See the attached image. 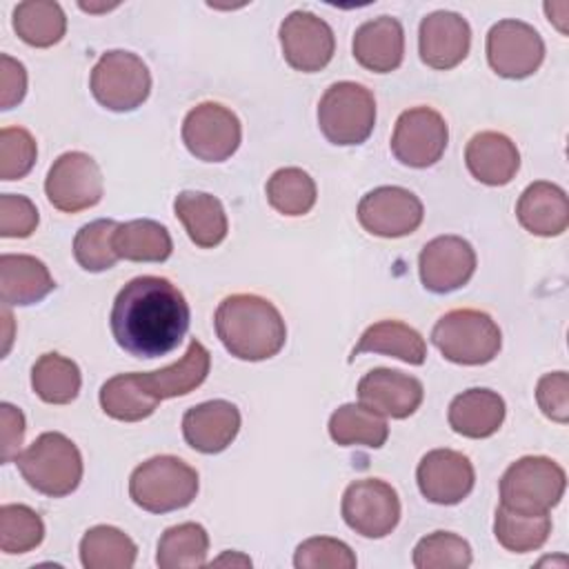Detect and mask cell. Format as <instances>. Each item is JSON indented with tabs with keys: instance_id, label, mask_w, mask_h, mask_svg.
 <instances>
[{
	"instance_id": "19",
	"label": "cell",
	"mask_w": 569,
	"mask_h": 569,
	"mask_svg": "<svg viewBox=\"0 0 569 569\" xmlns=\"http://www.w3.org/2000/svg\"><path fill=\"white\" fill-rule=\"evenodd\" d=\"M358 400L385 418H409L425 398L422 382L398 369L378 367L358 382Z\"/></svg>"
},
{
	"instance_id": "27",
	"label": "cell",
	"mask_w": 569,
	"mask_h": 569,
	"mask_svg": "<svg viewBox=\"0 0 569 569\" xmlns=\"http://www.w3.org/2000/svg\"><path fill=\"white\" fill-rule=\"evenodd\" d=\"M209 369H211V353L200 340L193 338L178 362L164 369L140 373V378L158 400H167V398L187 396L193 389H198L207 380Z\"/></svg>"
},
{
	"instance_id": "23",
	"label": "cell",
	"mask_w": 569,
	"mask_h": 569,
	"mask_svg": "<svg viewBox=\"0 0 569 569\" xmlns=\"http://www.w3.org/2000/svg\"><path fill=\"white\" fill-rule=\"evenodd\" d=\"M516 216L522 229L540 238H553L569 227V200L562 187L538 180L531 182L518 198Z\"/></svg>"
},
{
	"instance_id": "17",
	"label": "cell",
	"mask_w": 569,
	"mask_h": 569,
	"mask_svg": "<svg viewBox=\"0 0 569 569\" xmlns=\"http://www.w3.org/2000/svg\"><path fill=\"white\" fill-rule=\"evenodd\" d=\"M420 493L433 505L462 502L476 482L471 460L456 449H431L416 469Z\"/></svg>"
},
{
	"instance_id": "47",
	"label": "cell",
	"mask_w": 569,
	"mask_h": 569,
	"mask_svg": "<svg viewBox=\"0 0 569 569\" xmlns=\"http://www.w3.org/2000/svg\"><path fill=\"white\" fill-rule=\"evenodd\" d=\"M224 562H231V565H242V567H251V560L247 558V556H242V553H224V556H220L218 560H213L211 565H224Z\"/></svg>"
},
{
	"instance_id": "1",
	"label": "cell",
	"mask_w": 569,
	"mask_h": 569,
	"mask_svg": "<svg viewBox=\"0 0 569 569\" xmlns=\"http://www.w3.org/2000/svg\"><path fill=\"white\" fill-rule=\"evenodd\" d=\"M191 311L182 291L167 278L138 276L116 296L109 325L120 349L136 358L171 353L189 329Z\"/></svg>"
},
{
	"instance_id": "39",
	"label": "cell",
	"mask_w": 569,
	"mask_h": 569,
	"mask_svg": "<svg viewBox=\"0 0 569 569\" xmlns=\"http://www.w3.org/2000/svg\"><path fill=\"white\" fill-rule=\"evenodd\" d=\"M413 567L418 569H465L471 565L469 542L451 531H433L413 547Z\"/></svg>"
},
{
	"instance_id": "12",
	"label": "cell",
	"mask_w": 569,
	"mask_h": 569,
	"mask_svg": "<svg viewBox=\"0 0 569 569\" xmlns=\"http://www.w3.org/2000/svg\"><path fill=\"white\" fill-rule=\"evenodd\" d=\"M449 142V127L445 118L431 107H413L398 116L393 136H391V153L398 162L427 169L436 164Z\"/></svg>"
},
{
	"instance_id": "16",
	"label": "cell",
	"mask_w": 569,
	"mask_h": 569,
	"mask_svg": "<svg viewBox=\"0 0 569 569\" xmlns=\"http://www.w3.org/2000/svg\"><path fill=\"white\" fill-rule=\"evenodd\" d=\"M476 271V251L460 236H438L418 256V273L431 293H449L465 287Z\"/></svg>"
},
{
	"instance_id": "29",
	"label": "cell",
	"mask_w": 569,
	"mask_h": 569,
	"mask_svg": "<svg viewBox=\"0 0 569 569\" xmlns=\"http://www.w3.org/2000/svg\"><path fill=\"white\" fill-rule=\"evenodd\" d=\"M329 436L340 447H369L380 449L389 438L385 416L365 407L362 402L340 405L329 418Z\"/></svg>"
},
{
	"instance_id": "22",
	"label": "cell",
	"mask_w": 569,
	"mask_h": 569,
	"mask_svg": "<svg viewBox=\"0 0 569 569\" xmlns=\"http://www.w3.org/2000/svg\"><path fill=\"white\" fill-rule=\"evenodd\" d=\"M465 164L478 182L502 187L516 178L520 153L509 136L500 131H480L465 147Z\"/></svg>"
},
{
	"instance_id": "10",
	"label": "cell",
	"mask_w": 569,
	"mask_h": 569,
	"mask_svg": "<svg viewBox=\"0 0 569 569\" xmlns=\"http://www.w3.org/2000/svg\"><path fill=\"white\" fill-rule=\"evenodd\" d=\"M242 140L238 116L220 102H200L182 120V142L202 162L231 158Z\"/></svg>"
},
{
	"instance_id": "9",
	"label": "cell",
	"mask_w": 569,
	"mask_h": 569,
	"mask_svg": "<svg viewBox=\"0 0 569 569\" xmlns=\"http://www.w3.org/2000/svg\"><path fill=\"white\" fill-rule=\"evenodd\" d=\"M340 513L351 531L365 538H385L400 522V498L389 482L362 478L345 489Z\"/></svg>"
},
{
	"instance_id": "20",
	"label": "cell",
	"mask_w": 569,
	"mask_h": 569,
	"mask_svg": "<svg viewBox=\"0 0 569 569\" xmlns=\"http://www.w3.org/2000/svg\"><path fill=\"white\" fill-rule=\"evenodd\" d=\"M240 431V411L229 400H207L184 411V442L200 453L224 451Z\"/></svg>"
},
{
	"instance_id": "33",
	"label": "cell",
	"mask_w": 569,
	"mask_h": 569,
	"mask_svg": "<svg viewBox=\"0 0 569 569\" xmlns=\"http://www.w3.org/2000/svg\"><path fill=\"white\" fill-rule=\"evenodd\" d=\"M13 29L22 42L47 49L62 40L67 31V18L58 2L29 0L13 9Z\"/></svg>"
},
{
	"instance_id": "4",
	"label": "cell",
	"mask_w": 569,
	"mask_h": 569,
	"mask_svg": "<svg viewBox=\"0 0 569 569\" xmlns=\"http://www.w3.org/2000/svg\"><path fill=\"white\" fill-rule=\"evenodd\" d=\"M129 496L149 513L184 509L198 496V471L178 456H153L131 471Z\"/></svg>"
},
{
	"instance_id": "25",
	"label": "cell",
	"mask_w": 569,
	"mask_h": 569,
	"mask_svg": "<svg viewBox=\"0 0 569 569\" xmlns=\"http://www.w3.org/2000/svg\"><path fill=\"white\" fill-rule=\"evenodd\" d=\"M56 289V282L42 260L27 253H2L0 258V298L4 305H36Z\"/></svg>"
},
{
	"instance_id": "37",
	"label": "cell",
	"mask_w": 569,
	"mask_h": 569,
	"mask_svg": "<svg viewBox=\"0 0 569 569\" xmlns=\"http://www.w3.org/2000/svg\"><path fill=\"white\" fill-rule=\"evenodd\" d=\"M318 189L313 178L300 167H282L267 180V200L282 216H305L313 209Z\"/></svg>"
},
{
	"instance_id": "6",
	"label": "cell",
	"mask_w": 569,
	"mask_h": 569,
	"mask_svg": "<svg viewBox=\"0 0 569 569\" xmlns=\"http://www.w3.org/2000/svg\"><path fill=\"white\" fill-rule=\"evenodd\" d=\"M431 342L449 362L478 367L498 356L502 333L496 320L480 309H451L433 325Z\"/></svg>"
},
{
	"instance_id": "43",
	"label": "cell",
	"mask_w": 569,
	"mask_h": 569,
	"mask_svg": "<svg viewBox=\"0 0 569 569\" xmlns=\"http://www.w3.org/2000/svg\"><path fill=\"white\" fill-rule=\"evenodd\" d=\"M38 227V209L27 196H0V236L29 238Z\"/></svg>"
},
{
	"instance_id": "7",
	"label": "cell",
	"mask_w": 569,
	"mask_h": 569,
	"mask_svg": "<svg viewBox=\"0 0 569 569\" xmlns=\"http://www.w3.org/2000/svg\"><path fill=\"white\" fill-rule=\"evenodd\" d=\"M376 124L373 93L358 82H333L318 102V127L338 147L362 144Z\"/></svg>"
},
{
	"instance_id": "45",
	"label": "cell",
	"mask_w": 569,
	"mask_h": 569,
	"mask_svg": "<svg viewBox=\"0 0 569 569\" xmlns=\"http://www.w3.org/2000/svg\"><path fill=\"white\" fill-rule=\"evenodd\" d=\"M27 93V71L22 62L13 60L11 56H0V107L11 109L22 102Z\"/></svg>"
},
{
	"instance_id": "21",
	"label": "cell",
	"mask_w": 569,
	"mask_h": 569,
	"mask_svg": "<svg viewBox=\"0 0 569 569\" xmlns=\"http://www.w3.org/2000/svg\"><path fill=\"white\" fill-rule=\"evenodd\" d=\"M356 62L373 73H391L405 58V29L398 18L378 16L362 22L353 33Z\"/></svg>"
},
{
	"instance_id": "13",
	"label": "cell",
	"mask_w": 569,
	"mask_h": 569,
	"mask_svg": "<svg viewBox=\"0 0 569 569\" xmlns=\"http://www.w3.org/2000/svg\"><path fill=\"white\" fill-rule=\"evenodd\" d=\"M489 67L509 80H522L536 73L545 60L540 33L522 20H500L487 33Z\"/></svg>"
},
{
	"instance_id": "38",
	"label": "cell",
	"mask_w": 569,
	"mask_h": 569,
	"mask_svg": "<svg viewBox=\"0 0 569 569\" xmlns=\"http://www.w3.org/2000/svg\"><path fill=\"white\" fill-rule=\"evenodd\" d=\"M120 222L116 220H93L84 224L73 238V258L76 262L91 273L111 269L120 258L113 249V233Z\"/></svg>"
},
{
	"instance_id": "24",
	"label": "cell",
	"mask_w": 569,
	"mask_h": 569,
	"mask_svg": "<svg viewBox=\"0 0 569 569\" xmlns=\"http://www.w3.org/2000/svg\"><path fill=\"white\" fill-rule=\"evenodd\" d=\"M505 400L491 389L473 387L458 393L447 411L449 427L465 438H489L505 422Z\"/></svg>"
},
{
	"instance_id": "32",
	"label": "cell",
	"mask_w": 569,
	"mask_h": 569,
	"mask_svg": "<svg viewBox=\"0 0 569 569\" xmlns=\"http://www.w3.org/2000/svg\"><path fill=\"white\" fill-rule=\"evenodd\" d=\"M136 556V542L111 525H96L80 540V562L84 569H129Z\"/></svg>"
},
{
	"instance_id": "5",
	"label": "cell",
	"mask_w": 569,
	"mask_h": 569,
	"mask_svg": "<svg viewBox=\"0 0 569 569\" xmlns=\"http://www.w3.org/2000/svg\"><path fill=\"white\" fill-rule=\"evenodd\" d=\"M567 473L547 456H522L500 478V505L529 516L549 513L565 496Z\"/></svg>"
},
{
	"instance_id": "41",
	"label": "cell",
	"mask_w": 569,
	"mask_h": 569,
	"mask_svg": "<svg viewBox=\"0 0 569 569\" xmlns=\"http://www.w3.org/2000/svg\"><path fill=\"white\" fill-rule=\"evenodd\" d=\"M358 565L351 547L338 538L313 536L302 540L293 553L296 569H353Z\"/></svg>"
},
{
	"instance_id": "11",
	"label": "cell",
	"mask_w": 569,
	"mask_h": 569,
	"mask_svg": "<svg viewBox=\"0 0 569 569\" xmlns=\"http://www.w3.org/2000/svg\"><path fill=\"white\" fill-rule=\"evenodd\" d=\"M104 191L98 162L84 151H67L53 160L44 193L47 200L64 213H78L100 202Z\"/></svg>"
},
{
	"instance_id": "46",
	"label": "cell",
	"mask_w": 569,
	"mask_h": 569,
	"mask_svg": "<svg viewBox=\"0 0 569 569\" xmlns=\"http://www.w3.org/2000/svg\"><path fill=\"white\" fill-rule=\"evenodd\" d=\"M0 420H2V460L11 462L20 453V445L24 440V413L9 405H0Z\"/></svg>"
},
{
	"instance_id": "31",
	"label": "cell",
	"mask_w": 569,
	"mask_h": 569,
	"mask_svg": "<svg viewBox=\"0 0 569 569\" xmlns=\"http://www.w3.org/2000/svg\"><path fill=\"white\" fill-rule=\"evenodd\" d=\"M158 398L144 387L140 373H118L100 387V407L102 411L120 422H138L149 418Z\"/></svg>"
},
{
	"instance_id": "36",
	"label": "cell",
	"mask_w": 569,
	"mask_h": 569,
	"mask_svg": "<svg viewBox=\"0 0 569 569\" xmlns=\"http://www.w3.org/2000/svg\"><path fill=\"white\" fill-rule=\"evenodd\" d=\"M549 533H551L549 513L529 516V513H518L498 505L496 518H493V536L507 551H513V553L536 551L549 540Z\"/></svg>"
},
{
	"instance_id": "2",
	"label": "cell",
	"mask_w": 569,
	"mask_h": 569,
	"mask_svg": "<svg viewBox=\"0 0 569 569\" xmlns=\"http://www.w3.org/2000/svg\"><path fill=\"white\" fill-rule=\"evenodd\" d=\"M216 336L238 360H269L287 342V327L276 305L256 293L227 296L213 316Z\"/></svg>"
},
{
	"instance_id": "30",
	"label": "cell",
	"mask_w": 569,
	"mask_h": 569,
	"mask_svg": "<svg viewBox=\"0 0 569 569\" xmlns=\"http://www.w3.org/2000/svg\"><path fill=\"white\" fill-rule=\"evenodd\" d=\"M113 249L118 258L131 262H164L173 251V240L164 224L140 218L118 224L113 233Z\"/></svg>"
},
{
	"instance_id": "15",
	"label": "cell",
	"mask_w": 569,
	"mask_h": 569,
	"mask_svg": "<svg viewBox=\"0 0 569 569\" xmlns=\"http://www.w3.org/2000/svg\"><path fill=\"white\" fill-rule=\"evenodd\" d=\"M278 38L287 64L302 73L325 69L336 51L331 27L311 11H291L280 22Z\"/></svg>"
},
{
	"instance_id": "40",
	"label": "cell",
	"mask_w": 569,
	"mask_h": 569,
	"mask_svg": "<svg viewBox=\"0 0 569 569\" xmlns=\"http://www.w3.org/2000/svg\"><path fill=\"white\" fill-rule=\"evenodd\" d=\"M44 538V522L27 505L0 507V549L4 553H27Z\"/></svg>"
},
{
	"instance_id": "44",
	"label": "cell",
	"mask_w": 569,
	"mask_h": 569,
	"mask_svg": "<svg viewBox=\"0 0 569 569\" xmlns=\"http://www.w3.org/2000/svg\"><path fill=\"white\" fill-rule=\"evenodd\" d=\"M536 402L549 420H553L558 425H567V420H569V376H567V371L545 373L536 385Z\"/></svg>"
},
{
	"instance_id": "26",
	"label": "cell",
	"mask_w": 569,
	"mask_h": 569,
	"mask_svg": "<svg viewBox=\"0 0 569 569\" xmlns=\"http://www.w3.org/2000/svg\"><path fill=\"white\" fill-rule=\"evenodd\" d=\"M173 211L196 247L213 249L227 238V213L216 196L204 191H180L173 200Z\"/></svg>"
},
{
	"instance_id": "3",
	"label": "cell",
	"mask_w": 569,
	"mask_h": 569,
	"mask_svg": "<svg viewBox=\"0 0 569 569\" xmlns=\"http://www.w3.org/2000/svg\"><path fill=\"white\" fill-rule=\"evenodd\" d=\"M13 462L27 485L49 498L69 496L82 480L80 449L60 431L40 433Z\"/></svg>"
},
{
	"instance_id": "35",
	"label": "cell",
	"mask_w": 569,
	"mask_h": 569,
	"mask_svg": "<svg viewBox=\"0 0 569 569\" xmlns=\"http://www.w3.org/2000/svg\"><path fill=\"white\" fill-rule=\"evenodd\" d=\"M209 536L198 522H180L169 529L158 540L156 565L160 569H196L207 562Z\"/></svg>"
},
{
	"instance_id": "14",
	"label": "cell",
	"mask_w": 569,
	"mask_h": 569,
	"mask_svg": "<svg viewBox=\"0 0 569 569\" xmlns=\"http://www.w3.org/2000/svg\"><path fill=\"white\" fill-rule=\"evenodd\" d=\"M425 218L420 198L405 187H376L358 202V222L378 238L413 233Z\"/></svg>"
},
{
	"instance_id": "8",
	"label": "cell",
	"mask_w": 569,
	"mask_h": 569,
	"mask_svg": "<svg viewBox=\"0 0 569 569\" xmlns=\"http://www.w3.org/2000/svg\"><path fill=\"white\" fill-rule=\"evenodd\" d=\"M89 87L93 98L109 111H133L151 91V73L140 56L113 49L100 56L91 69Z\"/></svg>"
},
{
	"instance_id": "18",
	"label": "cell",
	"mask_w": 569,
	"mask_h": 569,
	"mask_svg": "<svg viewBox=\"0 0 569 569\" xmlns=\"http://www.w3.org/2000/svg\"><path fill=\"white\" fill-rule=\"evenodd\" d=\"M471 47V27L456 11H433L418 29L420 60L438 71L458 67Z\"/></svg>"
},
{
	"instance_id": "42",
	"label": "cell",
	"mask_w": 569,
	"mask_h": 569,
	"mask_svg": "<svg viewBox=\"0 0 569 569\" xmlns=\"http://www.w3.org/2000/svg\"><path fill=\"white\" fill-rule=\"evenodd\" d=\"M38 158L33 136L22 127H2L0 131V178L20 180L24 178Z\"/></svg>"
},
{
	"instance_id": "28",
	"label": "cell",
	"mask_w": 569,
	"mask_h": 569,
	"mask_svg": "<svg viewBox=\"0 0 569 569\" xmlns=\"http://www.w3.org/2000/svg\"><path fill=\"white\" fill-rule=\"evenodd\" d=\"M362 353H385L407 365L420 367L427 360V345L420 331H416L413 327L400 320H380L365 329V333L351 349V360Z\"/></svg>"
},
{
	"instance_id": "34",
	"label": "cell",
	"mask_w": 569,
	"mask_h": 569,
	"mask_svg": "<svg viewBox=\"0 0 569 569\" xmlns=\"http://www.w3.org/2000/svg\"><path fill=\"white\" fill-rule=\"evenodd\" d=\"M82 385L80 367L60 353H42L31 367V387L47 405H69Z\"/></svg>"
}]
</instances>
